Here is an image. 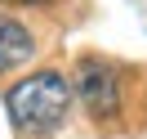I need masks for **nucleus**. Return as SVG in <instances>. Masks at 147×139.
Wrapping results in <instances>:
<instances>
[{
    "instance_id": "1",
    "label": "nucleus",
    "mask_w": 147,
    "mask_h": 139,
    "mask_svg": "<svg viewBox=\"0 0 147 139\" xmlns=\"http://www.w3.org/2000/svg\"><path fill=\"white\" fill-rule=\"evenodd\" d=\"M5 108H9L13 130H22V135H45V130H54L58 121L67 117V108H71V85H67L63 72L22 76L18 85H9Z\"/></svg>"
},
{
    "instance_id": "3",
    "label": "nucleus",
    "mask_w": 147,
    "mask_h": 139,
    "mask_svg": "<svg viewBox=\"0 0 147 139\" xmlns=\"http://www.w3.org/2000/svg\"><path fill=\"white\" fill-rule=\"evenodd\" d=\"M31 54H36V40H31V31L22 27L18 18H5V14H0V72H13V67H22Z\"/></svg>"
},
{
    "instance_id": "4",
    "label": "nucleus",
    "mask_w": 147,
    "mask_h": 139,
    "mask_svg": "<svg viewBox=\"0 0 147 139\" xmlns=\"http://www.w3.org/2000/svg\"><path fill=\"white\" fill-rule=\"evenodd\" d=\"M5 5H45V0H5Z\"/></svg>"
},
{
    "instance_id": "2",
    "label": "nucleus",
    "mask_w": 147,
    "mask_h": 139,
    "mask_svg": "<svg viewBox=\"0 0 147 139\" xmlns=\"http://www.w3.org/2000/svg\"><path fill=\"white\" fill-rule=\"evenodd\" d=\"M76 94L89 108V117H98V121L120 112V76L107 63H98V58H80V67H76Z\"/></svg>"
}]
</instances>
